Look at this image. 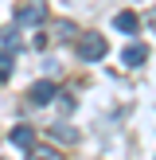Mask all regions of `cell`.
<instances>
[{"mask_svg": "<svg viewBox=\"0 0 156 160\" xmlns=\"http://www.w3.org/2000/svg\"><path fill=\"white\" fill-rule=\"evenodd\" d=\"M55 94H59V90H55V82H47V78H43V82H35V86L27 90V102H31V106H47V102H55Z\"/></svg>", "mask_w": 156, "mask_h": 160, "instance_id": "cell-2", "label": "cell"}, {"mask_svg": "<svg viewBox=\"0 0 156 160\" xmlns=\"http://www.w3.org/2000/svg\"><path fill=\"white\" fill-rule=\"evenodd\" d=\"M105 51H109V43H105L101 35H94V31L78 39V59H82V62H98V59H105Z\"/></svg>", "mask_w": 156, "mask_h": 160, "instance_id": "cell-1", "label": "cell"}, {"mask_svg": "<svg viewBox=\"0 0 156 160\" xmlns=\"http://www.w3.org/2000/svg\"><path fill=\"white\" fill-rule=\"evenodd\" d=\"M47 35H59V39H74V35H78V28H74V23H66V20H62V23H55V28L47 31Z\"/></svg>", "mask_w": 156, "mask_h": 160, "instance_id": "cell-8", "label": "cell"}, {"mask_svg": "<svg viewBox=\"0 0 156 160\" xmlns=\"http://www.w3.org/2000/svg\"><path fill=\"white\" fill-rule=\"evenodd\" d=\"M12 67H16L12 51H8V47H0V78H8V74H12Z\"/></svg>", "mask_w": 156, "mask_h": 160, "instance_id": "cell-9", "label": "cell"}, {"mask_svg": "<svg viewBox=\"0 0 156 160\" xmlns=\"http://www.w3.org/2000/svg\"><path fill=\"white\" fill-rule=\"evenodd\" d=\"M113 28H117V31H129V35H133V31L140 28V20H137V12H121V16L113 20Z\"/></svg>", "mask_w": 156, "mask_h": 160, "instance_id": "cell-6", "label": "cell"}, {"mask_svg": "<svg viewBox=\"0 0 156 160\" xmlns=\"http://www.w3.org/2000/svg\"><path fill=\"white\" fill-rule=\"evenodd\" d=\"M47 16V8L39 4V0H31V4H23L20 8V16H16V28H27V23H39Z\"/></svg>", "mask_w": 156, "mask_h": 160, "instance_id": "cell-3", "label": "cell"}, {"mask_svg": "<svg viewBox=\"0 0 156 160\" xmlns=\"http://www.w3.org/2000/svg\"><path fill=\"white\" fill-rule=\"evenodd\" d=\"M8 141H12L16 148H31V145H35V129H31V125H12Z\"/></svg>", "mask_w": 156, "mask_h": 160, "instance_id": "cell-4", "label": "cell"}, {"mask_svg": "<svg viewBox=\"0 0 156 160\" xmlns=\"http://www.w3.org/2000/svg\"><path fill=\"white\" fill-rule=\"evenodd\" d=\"M51 137H55V141H62V145H70V141H74L78 133L70 129V125H55V129H51Z\"/></svg>", "mask_w": 156, "mask_h": 160, "instance_id": "cell-10", "label": "cell"}, {"mask_svg": "<svg viewBox=\"0 0 156 160\" xmlns=\"http://www.w3.org/2000/svg\"><path fill=\"white\" fill-rule=\"evenodd\" d=\"M144 59H148V47H144V43H133V47H125V67H140Z\"/></svg>", "mask_w": 156, "mask_h": 160, "instance_id": "cell-5", "label": "cell"}, {"mask_svg": "<svg viewBox=\"0 0 156 160\" xmlns=\"http://www.w3.org/2000/svg\"><path fill=\"white\" fill-rule=\"evenodd\" d=\"M27 160H59V148H51V145H31L27 148Z\"/></svg>", "mask_w": 156, "mask_h": 160, "instance_id": "cell-7", "label": "cell"}, {"mask_svg": "<svg viewBox=\"0 0 156 160\" xmlns=\"http://www.w3.org/2000/svg\"><path fill=\"white\" fill-rule=\"evenodd\" d=\"M55 102H59V109H62V113H70V109H74V102H70L66 94H62V98H59V94H55Z\"/></svg>", "mask_w": 156, "mask_h": 160, "instance_id": "cell-11", "label": "cell"}]
</instances>
